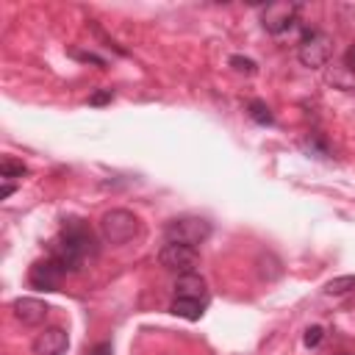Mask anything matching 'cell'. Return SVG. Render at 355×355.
<instances>
[{"instance_id":"1","label":"cell","mask_w":355,"mask_h":355,"mask_svg":"<svg viewBox=\"0 0 355 355\" xmlns=\"http://www.w3.org/2000/svg\"><path fill=\"white\" fill-rule=\"evenodd\" d=\"M94 252V236L80 219H69L64 230L50 241V258L61 263L64 272H78Z\"/></svg>"},{"instance_id":"2","label":"cell","mask_w":355,"mask_h":355,"mask_svg":"<svg viewBox=\"0 0 355 355\" xmlns=\"http://www.w3.org/2000/svg\"><path fill=\"white\" fill-rule=\"evenodd\" d=\"M100 233L108 244H125L139 233V219L125 208H111L100 219Z\"/></svg>"},{"instance_id":"3","label":"cell","mask_w":355,"mask_h":355,"mask_svg":"<svg viewBox=\"0 0 355 355\" xmlns=\"http://www.w3.org/2000/svg\"><path fill=\"white\" fill-rule=\"evenodd\" d=\"M164 233H166V241H172V244L197 247L211 236V222L202 216H180V219H172Z\"/></svg>"},{"instance_id":"4","label":"cell","mask_w":355,"mask_h":355,"mask_svg":"<svg viewBox=\"0 0 355 355\" xmlns=\"http://www.w3.org/2000/svg\"><path fill=\"white\" fill-rule=\"evenodd\" d=\"M330 53H333V39L324 31H308L302 36V42H300V50H297L302 67H308V69L324 67L327 58H330Z\"/></svg>"},{"instance_id":"5","label":"cell","mask_w":355,"mask_h":355,"mask_svg":"<svg viewBox=\"0 0 355 355\" xmlns=\"http://www.w3.org/2000/svg\"><path fill=\"white\" fill-rule=\"evenodd\" d=\"M158 263L169 272H178V275H186V272H197L200 266V252L197 247H189V244H172L166 241L158 252Z\"/></svg>"},{"instance_id":"6","label":"cell","mask_w":355,"mask_h":355,"mask_svg":"<svg viewBox=\"0 0 355 355\" xmlns=\"http://www.w3.org/2000/svg\"><path fill=\"white\" fill-rule=\"evenodd\" d=\"M297 22V3H269L261 11V25L269 33H283Z\"/></svg>"},{"instance_id":"7","label":"cell","mask_w":355,"mask_h":355,"mask_svg":"<svg viewBox=\"0 0 355 355\" xmlns=\"http://www.w3.org/2000/svg\"><path fill=\"white\" fill-rule=\"evenodd\" d=\"M64 275H67V272L61 269V263H55V261L47 255L44 261H36V263L31 266L28 280H31V286H33V288L55 291V288L61 286V277H64Z\"/></svg>"},{"instance_id":"8","label":"cell","mask_w":355,"mask_h":355,"mask_svg":"<svg viewBox=\"0 0 355 355\" xmlns=\"http://www.w3.org/2000/svg\"><path fill=\"white\" fill-rule=\"evenodd\" d=\"M11 311H14V319L19 324H25V327H39L47 319V313H50V308L42 300H36V297H19V300H14Z\"/></svg>"},{"instance_id":"9","label":"cell","mask_w":355,"mask_h":355,"mask_svg":"<svg viewBox=\"0 0 355 355\" xmlns=\"http://www.w3.org/2000/svg\"><path fill=\"white\" fill-rule=\"evenodd\" d=\"M67 344H69V338L61 327H44L33 338V355H64Z\"/></svg>"},{"instance_id":"10","label":"cell","mask_w":355,"mask_h":355,"mask_svg":"<svg viewBox=\"0 0 355 355\" xmlns=\"http://www.w3.org/2000/svg\"><path fill=\"white\" fill-rule=\"evenodd\" d=\"M175 294H178V297H189V300H200V297L205 294V280H202L197 272L178 275V280H175Z\"/></svg>"},{"instance_id":"11","label":"cell","mask_w":355,"mask_h":355,"mask_svg":"<svg viewBox=\"0 0 355 355\" xmlns=\"http://www.w3.org/2000/svg\"><path fill=\"white\" fill-rule=\"evenodd\" d=\"M169 311L180 319H189V322H197L202 316V302L200 300H189V297H175V302L169 305Z\"/></svg>"},{"instance_id":"12","label":"cell","mask_w":355,"mask_h":355,"mask_svg":"<svg viewBox=\"0 0 355 355\" xmlns=\"http://www.w3.org/2000/svg\"><path fill=\"white\" fill-rule=\"evenodd\" d=\"M347 291H355V275H338L324 283V294H330V297H338Z\"/></svg>"},{"instance_id":"13","label":"cell","mask_w":355,"mask_h":355,"mask_svg":"<svg viewBox=\"0 0 355 355\" xmlns=\"http://www.w3.org/2000/svg\"><path fill=\"white\" fill-rule=\"evenodd\" d=\"M280 261L272 255V252H266V255H261L258 258V275L263 277V280H275V277H280Z\"/></svg>"},{"instance_id":"14","label":"cell","mask_w":355,"mask_h":355,"mask_svg":"<svg viewBox=\"0 0 355 355\" xmlns=\"http://www.w3.org/2000/svg\"><path fill=\"white\" fill-rule=\"evenodd\" d=\"M250 116H252V122H258V125H272V122H275V116H272V111H269V105H266L263 100H252V103H250Z\"/></svg>"},{"instance_id":"15","label":"cell","mask_w":355,"mask_h":355,"mask_svg":"<svg viewBox=\"0 0 355 355\" xmlns=\"http://www.w3.org/2000/svg\"><path fill=\"white\" fill-rule=\"evenodd\" d=\"M0 175H3V178H22V175H28V166H25L22 161L6 158V161L0 164Z\"/></svg>"},{"instance_id":"16","label":"cell","mask_w":355,"mask_h":355,"mask_svg":"<svg viewBox=\"0 0 355 355\" xmlns=\"http://www.w3.org/2000/svg\"><path fill=\"white\" fill-rule=\"evenodd\" d=\"M230 67L236 72H244V75H252L255 72V61L252 58H244V55H230Z\"/></svg>"},{"instance_id":"17","label":"cell","mask_w":355,"mask_h":355,"mask_svg":"<svg viewBox=\"0 0 355 355\" xmlns=\"http://www.w3.org/2000/svg\"><path fill=\"white\" fill-rule=\"evenodd\" d=\"M322 336H324V330L319 327V324H311L308 330H305V336H302V344L311 349V347H319V341H322Z\"/></svg>"},{"instance_id":"18","label":"cell","mask_w":355,"mask_h":355,"mask_svg":"<svg viewBox=\"0 0 355 355\" xmlns=\"http://www.w3.org/2000/svg\"><path fill=\"white\" fill-rule=\"evenodd\" d=\"M336 11H338V19H341V22L355 25V6H352V3H338Z\"/></svg>"},{"instance_id":"19","label":"cell","mask_w":355,"mask_h":355,"mask_svg":"<svg viewBox=\"0 0 355 355\" xmlns=\"http://www.w3.org/2000/svg\"><path fill=\"white\" fill-rule=\"evenodd\" d=\"M111 97H114L111 89H100V92H94V94L89 97V103H92V105H105V103H111Z\"/></svg>"},{"instance_id":"20","label":"cell","mask_w":355,"mask_h":355,"mask_svg":"<svg viewBox=\"0 0 355 355\" xmlns=\"http://www.w3.org/2000/svg\"><path fill=\"white\" fill-rule=\"evenodd\" d=\"M344 69L355 75V42H352V44L347 47V53H344Z\"/></svg>"},{"instance_id":"21","label":"cell","mask_w":355,"mask_h":355,"mask_svg":"<svg viewBox=\"0 0 355 355\" xmlns=\"http://www.w3.org/2000/svg\"><path fill=\"white\" fill-rule=\"evenodd\" d=\"M75 55H78V58H83V61H94L97 67H105V61H103V58H97L94 53H75Z\"/></svg>"},{"instance_id":"22","label":"cell","mask_w":355,"mask_h":355,"mask_svg":"<svg viewBox=\"0 0 355 355\" xmlns=\"http://www.w3.org/2000/svg\"><path fill=\"white\" fill-rule=\"evenodd\" d=\"M89 355H111V344H108V341H103V344H97Z\"/></svg>"},{"instance_id":"23","label":"cell","mask_w":355,"mask_h":355,"mask_svg":"<svg viewBox=\"0 0 355 355\" xmlns=\"http://www.w3.org/2000/svg\"><path fill=\"white\" fill-rule=\"evenodd\" d=\"M8 194H14V186H11V183H6V186L0 189V200H6Z\"/></svg>"}]
</instances>
